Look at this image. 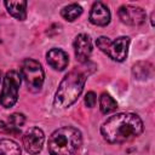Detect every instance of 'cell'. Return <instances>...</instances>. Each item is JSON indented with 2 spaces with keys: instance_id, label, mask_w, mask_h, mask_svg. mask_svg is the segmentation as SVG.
I'll use <instances>...</instances> for the list:
<instances>
[{
  "instance_id": "5",
  "label": "cell",
  "mask_w": 155,
  "mask_h": 155,
  "mask_svg": "<svg viewBox=\"0 0 155 155\" xmlns=\"http://www.w3.org/2000/svg\"><path fill=\"white\" fill-rule=\"evenodd\" d=\"M21 75L22 78H24L27 86L31 92H38L41 90L45 80V74L39 62L31 58L24 59L21 65Z\"/></svg>"
},
{
  "instance_id": "13",
  "label": "cell",
  "mask_w": 155,
  "mask_h": 155,
  "mask_svg": "<svg viewBox=\"0 0 155 155\" xmlns=\"http://www.w3.org/2000/svg\"><path fill=\"white\" fill-rule=\"evenodd\" d=\"M0 155H21V148L12 139L0 138Z\"/></svg>"
},
{
  "instance_id": "20",
  "label": "cell",
  "mask_w": 155,
  "mask_h": 155,
  "mask_svg": "<svg viewBox=\"0 0 155 155\" xmlns=\"http://www.w3.org/2000/svg\"><path fill=\"white\" fill-rule=\"evenodd\" d=\"M0 79H1V70H0Z\"/></svg>"
},
{
  "instance_id": "10",
  "label": "cell",
  "mask_w": 155,
  "mask_h": 155,
  "mask_svg": "<svg viewBox=\"0 0 155 155\" xmlns=\"http://www.w3.org/2000/svg\"><path fill=\"white\" fill-rule=\"evenodd\" d=\"M88 19L94 25L105 27L110 22V11L103 2L97 1L93 4V6L91 8Z\"/></svg>"
},
{
  "instance_id": "11",
  "label": "cell",
  "mask_w": 155,
  "mask_h": 155,
  "mask_svg": "<svg viewBox=\"0 0 155 155\" xmlns=\"http://www.w3.org/2000/svg\"><path fill=\"white\" fill-rule=\"evenodd\" d=\"M47 63L56 70H63L67 68L69 63V57L68 54L61 50V48H52L47 52L46 54Z\"/></svg>"
},
{
  "instance_id": "4",
  "label": "cell",
  "mask_w": 155,
  "mask_h": 155,
  "mask_svg": "<svg viewBox=\"0 0 155 155\" xmlns=\"http://www.w3.org/2000/svg\"><path fill=\"white\" fill-rule=\"evenodd\" d=\"M96 45L101 51H103L107 56L116 62H122L127 57L128 46H130V38L128 36H120L116 40H110L107 36H99L96 40Z\"/></svg>"
},
{
  "instance_id": "1",
  "label": "cell",
  "mask_w": 155,
  "mask_h": 155,
  "mask_svg": "<svg viewBox=\"0 0 155 155\" xmlns=\"http://www.w3.org/2000/svg\"><path fill=\"white\" fill-rule=\"evenodd\" d=\"M143 128V121L137 114L119 113L103 122L101 133L108 143L121 144L138 137Z\"/></svg>"
},
{
  "instance_id": "18",
  "label": "cell",
  "mask_w": 155,
  "mask_h": 155,
  "mask_svg": "<svg viewBox=\"0 0 155 155\" xmlns=\"http://www.w3.org/2000/svg\"><path fill=\"white\" fill-rule=\"evenodd\" d=\"M0 133H7V134H19V128H15L10 126L8 124H5L4 121H0Z\"/></svg>"
},
{
  "instance_id": "8",
  "label": "cell",
  "mask_w": 155,
  "mask_h": 155,
  "mask_svg": "<svg viewBox=\"0 0 155 155\" xmlns=\"http://www.w3.org/2000/svg\"><path fill=\"white\" fill-rule=\"evenodd\" d=\"M119 18L122 23L128 25H139L145 22V11L139 6L133 5H124L117 11Z\"/></svg>"
},
{
  "instance_id": "3",
  "label": "cell",
  "mask_w": 155,
  "mask_h": 155,
  "mask_svg": "<svg viewBox=\"0 0 155 155\" xmlns=\"http://www.w3.org/2000/svg\"><path fill=\"white\" fill-rule=\"evenodd\" d=\"M82 143L81 132L71 126L56 130L48 138L50 155H74Z\"/></svg>"
},
{
  "instance_id": "9",
  "label": "cell",
  "mask_w": 155,
  "mask_h": 155,
  "mask_svg": "<svg viewBox=\"0 0 155 155\" xmlns=\"http://www.w3.org/2000/svg\"><path fill=\"white\" fill-rule=\"evenodd\" d=\"M74 51L75 57L80 63L87 62L92 53L91 38L87 34H79L74 40Z\"/></svg>"
},
{
  "instance_id": "15",
  "label": "cell",
  "mask_w": 155,
  "mask_h": 155,
  "mask_svg": "<svg viewBox=\"0 0 155 155\" xmlns=\"http://www.w3.org/2000/svg\"><path fill=\"white\" fill-rule=\"evenodd\" d=\"M99 108H101V111L103 114H109V113L116 110L117 103L110 94L102 93V96L99 97Z\"/></svg>"
},
{
  "instance_id": "2",
  "label": "cell",
  "mask_w": 155,
  "mask_h": 155,
  "mask_svg": "<svg viewBox=\"0 0 155 155\" xmlns=\"http://www.w3.org/2000/svg\"><path fill=\"white\" fill-rule=\"evenodd\" d=\"M86 82V74L82 70L74 69L69 71L61 81L54 94L53 104L58 109H64L74 104L80 97Z\"/></svg>"
},
{
  "instance_id": "19",
  "label": "cell",
  "mask_w": 155,
  "mask_h": 155,
  "mask_svg": "<svg viewBox=\"0 0 155 155\" xmlns=\"http://www.w3.org/2000/svg\"><path fill=\"white\" fill-rule=\"evenodd\" d=\"M96 102H97V97H96L94 92H92V91L87 92L86 96H85V104H86V107L93 108L96 105Z\"/></svg>"
},
{
  "instance_id": "6",
  "label": "cell",
  "mask_w": 155,
  "mask_h": 155,
  "mask_svg": "<svg viewBox=\"0 0 155 155\" xmlns=\"http://www.w3.org/2000/svg\"><path fill=\"white\" fill-rule=\"evenodd\" d=\"M22 75L16 70L6 73L2 82V90L0 94V104L4 108H11L18 99V88L21 85Z\"/></svg>"
},
{
  "instance_id": "14",
  "label": "cell",
  "mask_w": 155,
  "mask_h": 155,
  "mask_svg": "<svg viewBox=\"0 0 155 155\" xmlns=\"http://www.w3.org/2000/svg\"><path fill=\"white\" fill-rule=\"evenodd\" d=\"M132 73L136 79H148L153 75V65L148 62H138L133 65Z\"/></svg>"
},
{
  "instance_id": "12",
  "label": "cell",
  "mask_w": 155,
  "mask_h": 155,
  "mask_svg": "<svg viewBox=\"0 0 155 155\" xmlns=\"http://www.w3.org/2000/svg\"><path fill=\"white\" fill-rule=\"evenodd\" d=\"M4 5L7 12L19 21H24L27 17V1H5Z\"/></svg>"
},
{
  "instance_id": "7",
  "label": "cell",
  "mask_w": 155,
  "mask_h": 155,
  "mask_svg": "<svg viewBox=\"0 0 155 155\" xmlns=\"http://www.w3.org/2000/svg\"><path fill=\"white\" fill-rule=\"evenodd\" d=\"M45 142V134L39 127H30L23 136V145L27 153L35 155L41 151Z\"/></svg>"
},
{
  "instance_id": "17",
  "label": "cell",
  "mask_w": 155,
  "mask_h": 155,
  "mask_svg": "<svg viewBox=\"0 0 155 155\" xmlns=\"http://www.w3.org/2000/svg\"><path fill=\"white\" fill-rule=\"evenodd\" d=\"M25 122V116L23 114H19V113H15L12 115L8 116V125L15 127V128H19L21 126H23Z\"/></svg>"
},
{
  "instance_id": "16",
  "label": "cell",
  "mask_w": 155,
  "mask_h": 155,
  "mask_svg": "<svg viewBox=\"0 0 155 155\" xmlns=\"http://www.w3.org/2000/svg\"><path fill=\"white\" fill-rule=\"evenodd\" d=\"M82 13V7L78 4H70L65 7H63V10L61 11V15L64 19L69 21V22H73L75 21L80 15Z\"/></svg>"
}]
</instances>
